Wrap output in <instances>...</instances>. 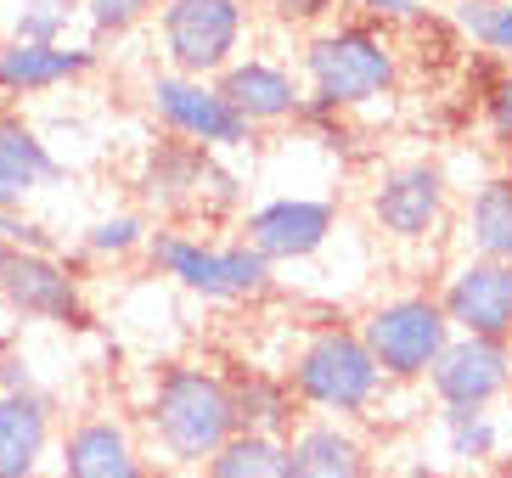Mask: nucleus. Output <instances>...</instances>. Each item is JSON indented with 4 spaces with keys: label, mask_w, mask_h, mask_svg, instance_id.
I'll return each mask as SVG.
<instances>
[{
    "label": "nucleus",
    "mask_w": 512,
    "mask_h": 478,
    "mask_svg": "<svg viewBox=\"0 0 512 478\" xmlns=\"http://www.w3.org/2000/svg\"><path fill=\"white\" fill-rule=\"evenodd\" d=\"M51 467H57V478H152V462L141 439L130 434V422L107 417V411L68 422L57 434Z\"/></svg>",
    "instance_id": "f8f14e48"
},
{
    "label": "nucleus",
    "mask_w": 512,
    "mask_h": 478,
    "mask_svg": "<svg viewBox=\"0 0 512 478\" xmlns=\"http://www.w3.org/2000/svg\"><path fill=\"white\" fill-rule=\"evenodd\" d=\"M355 332L372 349L383 383H422L434 372V360L445 355V344H451V321L428 293H400V299L372 304Z\"/></svg>",
    "instance_id": "39448f33"
},
{
    "label": "nucleus",
    "mask_w": 512,
    "mask_h": 478,
    "mask_svg": "<svg viewBox=\"0 0 512 478\" xmlns=\"http://www.w3.org/2000/svg\"><path fill=\"white\" fill-rule=\"evenodd\" d=\"M439 411H496L512 394V344L501 338H456L434 360V372L422 377Z\"/></svg>",
    "instance_id": "9d476101"
},
{
    "label": "nucleus",
    "mask_w": 512,
    "mask_h": 478,
    "mask_svg": "<svg viewBox=\"0 0 512 478\" xmlns=\"http://www.w3.org/2000/svg\"><path fill=\"white\" fill-rule=\"evenodd\" d=\"M501 175H507V180H512V152H507V169H501Z\"/></svg>",
    "instance_id": "72a5a7b5"
},
{
    "label": "nucleus",
    "mask_w": 512,
    "mask_h": 478,
    "mask_svg": "<svg viewBox=\"0 0 512 478\" xmlns=\"http://www.w3.org/2000/svg\"><path fill=\"white\" fill-rule=\"evenodd\" d=\"M141 422H147L152 450L169 467L203 473L220 456V445L237 434L226 372L220 366H203V360H169V366H158L152 372V389H147V405H141Z\"/></svg>",
    "instance_id": "f257e3e1"
},
{
    "label": "nucleus",
    "mask_w": 512,
    "mask_h": 478,
    "mask_svg": "<svg viewBox=\"0 0 512 478\" xmlns=\"http://www.w3.org/2000/svg\"><path fill=\"white\" fill-rule=\"evenodd\" d=\"M456 29L512 68V0H462L456 6Z\"/></svg>",
    "instance_id": "393cba45"
},
{
    "label": "nucleus",
    "mask_w": 512,
    "mask_h": 478,
    "mask_svg": "<svg viewBox=\"0 0 512 478\" xmlns=\"http://www.w3.org/2000/svg\"><path fill=\"white\" fill-rule=\"evenodd\" d=\"M248 40V6L242 0H164L158 6V45L169 74L220 79Z\"/></svg>",
    "instance_id": "423d86ee"
},
{
    "label": "nucleus",
    "mask_w": 512,
    "mask_h": 478,
    "mask_svg": "<svg viewBox=\"0 0 512 478\" xmlns=\"http://www.w3.org/2000/svg\"><path fill=\"white\" fill-rule=\"evenodd\" d=\"M203 478H293L287 473V439H265V434H231L220 445Z\"/></svg>",
    "instance_id": "b1692460"
},
{
    "label": "nucleus",
    "mask_w": 512,
    "mask_h": 478,
    "mask_svg": "<svg viewBox=\"0 0 512 478\" xmlns=\"http://www.w3.org/2000/svg\"><path fill=\"white\" fill-rule=\"evenodd\" d=\"M400 85V45L377 23H327L304 45V107L310 113H349Z\"/></svg>",
    "instance_id": "f03ea898"
},
{
    "label": "nucleus",
    "mask_w": 512,
    "mask_h": 478,
    "mask_svg": "<svg viewBox=\"0 0 512 478\" xmlns=\"http://www.w3.org/2000/svg\"><path fill=\"white\" fill-rule=\"evenodd\" d=\"M214 85H220V96L231 102V113H237L248 130L293 124L304 113V85L293 79L287 62H271V57H237Z\"/></svg>",
    "instance_id": "4468645a"
},
{
    "label": "nucleus",
    "mask_w": 512,
    "mask_h": 478,
    "mask_svg": "<svg viewBox=\"0 0 512 478\" xmlns=\"http://www.w3.org/2000/svg\"><path fill=\"white\" fill-rule=\"evenodd\" d=\"M0 248H12V254H57V231L23 209H0Z\"/></svg>",
    "instance_id": "cd10ccee"
},
{
    "label": "nucleus",
    "mask_w": 512,
    "mask_h": 478,
    "mask_svg": "<svg viewBox=\"0 0 512 478\" xmlns=\"http://www.w3.org/2000/svg\"><path fill=\"white\" fill-rule=\"evenodd\" d=\"M0 304L12 315H23V321H46V327H62V332L91 327L85 282L57 254H12V248H0Z\"/></svg>",
    "instance_id": "6e6552de"
},
{
    "label": "nucleus",
    "mask_w": 512,
    "mask_h": 478,
    "mask_svg": "<svg viewBox=\"0 0 512 478\" xmlns=\"http://www.w3.org/2000/svg\"><path fill=\"white\" fill-rule=\"evenodd\" d=\"M361 23H377V29H394V23H417L422 0H344Z\"/></svg>",
    "instance_id": "7c9ffc66"
},
{
    "label": "nucleus",
    "mask_w": 512,
    "mask_h": 478,
    "mask_svg": "<svg viewBox=\"0 0 512 478\" xmlns=\"http://www.w3.org/2000/svg\"><path fill=\"white\" fill-rule=\"evenodd\" d=\"M147 237H152V220L141 209H119V214H102L79 231V254L96 259V265H119V259H136L147 254Z\"/></svg>",
    "instance_id": "5701e85b"
},
{
    "label": "nucleus",
    "mask_w": 512,
    "mask_h": 478,
    "mask_svg": "<svg viewBox=\"0 0 512 478\" xmlns=\"http://www.w3.org/2000/svg\"><path fill=\"white\" fill-rule=\"evenodd\" d=\"M197 203L209 214H231L242 203V175L226 169L220 158H209V164H203V192H197Z\"/></svg>",
    "instance_id": "c85d7f7f"
},
{
    "label": "nucleus",
    "mask_w": 512,
    "mask_h": 478,
    "mask_svg": "<svg viewBox=\"0 0 512 478\" xmlns=\"http://www.w3.org/2000/svg\"><path fill=\"white\" fill-rule=\"evenodd\" d=\"M484 124H490V135H496V147L512 152V68H501L496 85H490V96H484Z\"/></svg>",
    "instance_id": "c756f323"
},
{
    "label": "nucleus",
    "mask_w": 512,
    "mask_h": 478,
    "mask_svg": "<svg viewBox=\"0 0 512 478\" xmlns=\"http://www.w3.org/2000/svg\"><path fill=\"white\" fill-rule=\"evenodd\" d=\"M231 383V417H237V434H265V439H287L304 422L299 400L287 389L282 372H259V366H237L226 372Z\"/></svg>",
    "instance_id": "aec40b11"
},
{
    "label": "nucleus",
    "mask_w": 512,
    "mask_h": 478,
    "mask_svg": "<svg viewBox=\"0 0 512 478\" xmlns=\"http://www.w3.org/2000/svg\"><path fill=\"white\" fill-rule=\"evenodd\" d=\"M366 209L389 242H434L445 214H451V180L439 164L417 158V164H400L377 180Z\"/></svg>",
    "instance_id": "1a4fd4ad"
},
{
    "label": "nucleus",
    "mask_w": 512,
    "mask_h": 478,
    "mask_svg": "<svg viewBox=\"0 0 512 478\" xmlns=\"http://www.w3.org/2000/svg\"><path fill=\"white\" fill-rule=\"evenodd\" d=\"M462 231H467V259H507L512 254V180L507 175H490L473 186Z\"/></svg>",
    "instance_id": "412c9836"
},
{
    "label": "nucleus",
    "mask_w": 512,
    "mask_h": 478,
    "mask_svg": "<svg viewBox=\"0 0 512 478\" xmlns=\"http://www.w3.org/2000/svg\"><path fill=\"white\" fill-rule=\"evenodd\" d=\"M6 355H12V338L0 332V372H6ZM0 394H6V389H0Z\"/></svg>",
    "instance_id": "473e14b6"
},
{
    "label": "nucleus",
    "mask_w": 512,
    "mask_h": 478,
    "mask_svg": "<svg viewBox=\"0 0 512 478\" xmlns=\"http://www.w3.org/2000/svg\"><path fill=\"white\" fill-rule=\"evenodd\" d=\"M57 434V400L46 389L0 394V478H46Z\"/></svg>",
    "instance_id": "2eb2a0df"
},
{
    "label": "nucleus",
    "mask_w": 512,
    "mask_h": 478,
    "mask_svg": "<svg viewBox=\"0 0 512 478\" xmlns=\"http://www.w3.org/2000/svg\"><path fill=\"white\" fill-rule=\"evenodd\" d=\"M271 12L282 23H327L338 12V0H271Z\"/></svg>",
    "instance_id": "2f4dec72"
},
{
    "label": "nucleus",
    "mask_w": 512,
    "mask_h": 478,
    "mask_svg": "<svg viewBox=\"0 0 512 478\" xmlns=\"http://www.w3.org/2000/svg\"><path fill=\"white\" fill-rule=\"evenodd\" d=\"M164 0H79V17L91 23V45L96 40H119L130 34L136 23H147Z\"/></svg>",
    "instance_id": "bb28decb"
},
{
    "label": "nucleus",
    "mask_w": 512,
    "mask_h": 478,
    "mask_svg": "<svg viewBox=\"0 0 512 478\" xmlns=\"http://www.w3.org/2000/svg\"><path fill=\"white\" fill-rule=\"evenodd\" d=\"M147 107L164 124V135L186 141L197 152H237L254 141V130L231 113V102L220 96L214 79H186V74H152L147 79Z\"/></svg>",
    "instance_id": "0eeeda50"
},
{
    "label": "nucleus",
    "mask_w": 512,
    "mask_h": 478,
    "mask_svg": "<svg viewBox=\"0 0 512 478\" xmlns=\"http://www.w3.org/2000/svg\"><path fill=\"white\" fill-rule=\"evenodd\" d=\"M287 473L293 478H372V445L349 422L304 417L287 434Z\"/></svg>",
    "instance_id": "a211bd4d"
},
{
    "label": "nucleus",
    "mask_w": 512,
    "mask_h": 478,
    "mask_svg": "<svg viewBox=\"0 0 512 478\" xmlns=\"http://www.w3.org/2000/svg\"><path fill=\"white\" fill-rule=\"evenodd\" d=\"M287 389L299 400L304 417H327V422H361L377 400H383V372H377L372 349L361 344V332L332 321L316 327L299 344L293 366H287Z\"/></svg>",
    "instance_id": "7ed1b4c3"
},
{
    "label": "nucleus",
    "mask_w": 512,
    "mask_h": 478,
    "mask_svg": "<svg viewBox=\"0 0 512 478\" xmlns=\"http://www.w3.org/2000/svg\"><path fill=\"white\" fill-rule=\"evenodd\" d=\"M74 23H79V0H17L12 40H23V45H62Z\"/></svg>",
    "instance_id": "a878e982"
},
{
    "label": "nucleus",
    "mask_w": 512,
    "mask_h": 478,
    "mask_svg": "<svg viewBox=\"0 0 512 478\" xmlns=\"http://www.w3.org/2000/svg\"><path fill=\"white\" fill-rule=\"evenodd\" d=\"M62 180V158L23 113L0 107V209H23L34 192Z\"/></svg>",
    "instance_id": "6ab92c4d"
},
{
    "label": "nucleus",
    "mask_w": 512,
    "mask_h": 478,
    "mask_svg": "<svg viewBox=\"0 0 512 478\" xmlns=\"http://www.w3.org/2000/svg\"><path fill=\"white\" fill-rule=\"evenodd\" d=\"M439 310L456 338L512 344V270L501 259H462L439 287Z\"/></svg>",
    "instance_id": "ddd939ff"
},
{
    "label": "nucleus",
    "mask_w": 512,
    "mask_h": 478,
    "mask_svg": "<svg viewBox=\"0 0 512 478\" xmlns=\"http://www.w3.org/2000/svg\"><path fill=\"white\" fill-rule=\"evenodd\" d=\"M507 478H512V445H507Z\"/></svg>",
    "instance_id": "f704fd0d"
},
{
    "label": "nucleus",
    "mask_w": 512,
    "mask_h": 478,
    "mask_svg": "<svg viewBox=\"0 0 512 478\" xmlns=\"http://www.w3.org/2000/svg\"><path fill=\"white\" fill-rule=\"evenodd\" d=\"M147 265L209 304H254L276 287V265H265L242 237L203 242L192 231H175V225H158L147 237Z\"/></svg>",
    "instance_id": "20e7f679"
},
{
    "label": "nucleus",
    "mask_w": 512,
    "mask_h": 478,
    "mask_svg": "<svg viewBox=\"0 0 512 478\" xmlns=\"http://www.w3.org/2000/svg\"><path fill=\"white\" fill-rule=\"evenodd\" d=\"M332 231H338V203H327V197H271V203L248 209V220H242V242L265 265L316 259L332 242Z\"/></svg>",
    "instance_id": "9b49d317"
},
{
    "label": "nucleus",
    "mask_w": 512,
    "mask_h": 478,
    "mask_svg": "<svg viewBox=\"0 0 512 478\" xmlns=\"http://www.w3.org/2000/svg\"><path fill=\"white\" fill-rule=\"evenodd\" d=\"M439 434L445 456L462 467H490L507 450V422L496 411H439Z\"/></svg>",
    "instance_id": "4be33fe9"
},
{
    "label": "nucleus",
    "mask_w": 512,
    "mask_h": 478,
    "mask_svg": "<svg viewBox=\"0 0 512 478\" xmlns=\"http://www.w3.org/2000/svg\"><path fill=\"white\" fill-rule=\"evenodd\" d=\"M102 51L96 45H23V40H6L0 45V96L6 102H29V96H51V90L74 85V79L96 74Z\"/></svg>",
    "instance_id": "dca6fc26"
},
{
    "label": "nucleus",
    "mask_w": 512,
    "mask_h": 478,
    "mask_svg": "<svg viewBox=\"0 0 512 478\" xmlns=\"http://www.w3.org/2000/svg\"><path fill=\"white\" fill-rule=\"evenodd\" d=\"M501 265H507V270H512V254H507V259H501Z\"/></svg>",
    "instance_id": "c9c22d12"
},
{
    "label": "nucleus",
    "mask_w": 512,
    "mask_h": 478,
    "mask_svg": "<svg viewBox=\"0 0 512 478\" xmlns=\"http://www.w3.org/2000/svg\"><path fill=\"white\" fill-rule=\"evenodd\" d=\"M214 152H197L175 135H158L136 164V203L141 214H186L203 192V164Z\"/></svg>",
    "instance_id": "f3484780"
}]
</instances>
